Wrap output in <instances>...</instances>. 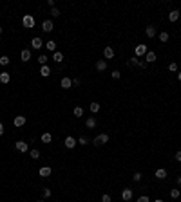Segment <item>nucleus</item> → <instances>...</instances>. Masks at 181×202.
I'll use <instances>...</instances> for the list:
<instances>
[{"label": "nucleus", "mask_w": 181, "mask_h": 202, "mask_svg": "<svg viewBox=\"0 0 181 202\" xmlns=\"http://www.w3.org/2000/svg\"><path fill=\"white\" fill-rule=\"evenodd\" d=\"M35 24H36V22H35L33 15H24V16H22V26H24L26 29H33Z\"/></svg>", "instance_id": "nucleus-1"}, {"label": "nucleus", "mask_w": 181, "mask_h": 202, "mask_svg": "<svg viewBox=\"0 0 181 202\" xmlns=\"http://www.w3.org/2000/svg\"><path fill=\"white\" fill-rule=\"evenodd\" d=\"M147 53H149V49H147L145 43H138V45L134 47V56H136V58H141V56H145Z\"/></svg>", "instance_id": "nucleus-2"}, {"label": "nucleus", "mask_w": 181, "mask_h": 202, "mask_svg": "<svg viewBox=\"0 0 181 202\" xmlns=\"http://www.w3.org/2000/svg\"><path fill=\"white\" fill-rule=\"evenodd\" d=\"M107 143H109V136H107V133H100V136H96L93 139L94 146H102V144H107Z\"/></svg>", "instance_id": "nucleus-3"}, {"label": "nucleus", "mask_w": 181, "mask_h": 202, "mask_svg": "<svg viewBox=\"0 0 181 202\" xmlns=\"http://www.w3.org/2000/svg\"><path fill=\"white\" fill-rule=\"evenodd\" d=\"M53 27H54V24H53L51 20H43V22H42V31H43V33H51Z\"/></svg>", "instance_id": "nucleus-4"}, {"label": "nucleus", "mask_w": 181, "mask_h": 202, "mask_svg": "<svg viewBox=\"0 0 181 202\" xmlns=\"http://www.w3.org/2000/svg\"><path fill=\"white\" fill-rule=\"evenodd\" d=\"M15 148H16L20 153H26V152H29V146H27V143H26V141H18V143L15 144Z\"/></svg>", "instance_id": "nucleus-5"}, {"label": "nucleus", "mask_w": 181, "mask_h": 202, "mask_svg": "<svg viewBox=\"0 0 181 202\" xmlns=\"http://www.w3.org/2000/svg\"><path fill=\"white\" fill-rule=\"evenodd\" d=\"M63 144H65V148H69V150H73V148H76V139H74L73 136H69V137H65Z\"/></svg>", "instance_id": "nucleus-6"}, {"label": "nucleus", "mask_w": 181, "mask_h": 202, "mask_svg": "<svg viewBox=\"0 0 181 202\" xmlns=\"http://www.w3.org/2000/svg\"><path fill=\"white\" fill-rule=\"evenodd\" d=\"M26 121H27L26 116H16V117L13 119V125H15L16 128H20V126H24V125H26Z\"/></svg>", "instance_id": "nucleus-7"}, {"label": "nucleus", "mask_w": 181, "mask_h": 202, "mask_svg": "<svg viewBox=\"0 0 181 202\" xmlns=\"http://www.w3.org/2000/svg\"><path fill=\"white\" fill-rule=\"evenodd\" d=\"M51 173H53V170H51L49 166H42V168L38 170V175H40V177H43V179H45V177H49Z\"/></svg>", "instance_id": "nucleus-8"}, {"label": "nucleus", "mask_w": 181, "mask_h": 202, "mask_svg": "<svg viewBox=\"0 0 181 202\" xmlns=\"http://www.w3.org/2000/svg\"><path fill=\"white\" fill-rule=\"evenodd\" d=\"M143 58H145V63H154V61L157 60V56H156V53H154V51H149Z\"/></svg>", "instance_id": "nucleus-9"}, {"label": "nucleus", "mask_w": 181, "mask_h": 202, "mask_svg": "<svg viewBox=\"0 0 181 202\" xmlns=\"http://www.w3.org/2000/svg\"><path fill=\"white\" fill-rule=\"evenodd\" d=\"M20 60L24 61V63H27V61L31 60V51H29V49H24V51L20 53Z\"/></svg>", "instance_id": "nucleus-10"}, {"label": "nucleus", "mask_w": 181, "mask_h": 202, "mask_svg": "<svg viewBox=\"0 0 181 202\" xmlns=\"http://www.w3.org/2000/svg\"><path fill=\"white\" fill-rule=\"evenodd\" d=\"M31 45H33V49H42V47H43V42H42V38L36 36V38L31 40Z\"/></svg>", "instance_id": "nucleus-11"}, {"label": "nucleus", "mask_w": 181, "mask_h": 202, "mask_svg": "<svg viewBox=\"0 0 181 202\" xmlns=\"http://www.w3.org/2000/svg\"><path fill=\"white\" fill-rule=\"evenodd\" d=\"M107 69V60L103 58V60H98L96 61V71H100V72H103Z\"/></svg>", "instance_id": "nucleus-12"}, {"label": "nucleus", "mask_w": 181, "mask_h": 202, "mask_svg": "<svg viewBox=\"0 0 181 202\" xmlns=\"http://www.w3.org/2000/svg\"><path fill=\"white\" fill-rule=\"evenodd\" d=\"M154 177H156V179H165V177H167V170H165V168H157V170L154 171Z\"/></svg>", "instance_id": "nucleus-13"}, {"label": "nucleus", "mask_w": 181, "mask_h": 202, "mask_svg": "<svg viewBox=\"0 0 181 202\" xmlns=\"http://www.w3.org/2000/svg\"><path fill=\"white\" fill-rule=\"evenodd\" d=\"M103 56H105V60L114 58V49H112V47H105L103 49Z\"/></svg>", "instance_id": "nucleus-14"}, {"label": "nucleus", "mask_w": 181, "mask_h": 202, "mask_svg": "<svg viewBox=\"0 0 181 202\" xmlns=\"http://www.w3.org/2000/svg\"><path fill=\"white\" fill-rule=\"evenodd\" d=\"M71 87H73V79L71 78H62V88L67 90V88H71Z\"/></svg>", "instance_id": "nucleus-15"}, {"label": "nucleus", "mask_w": 181, "mask_h": 202, "mask_svg": "<svg viewBox=\"0 0 181 202\" xmlns=\"http://www.w3.org/2000/svg\"><path fill=\"white\" fill-rule=\"evenodd\" d=\"M40 139H42V143H43V144H49V143L53 141V136H51L49 132H45V133H42V137H40Z\"/></svg>", "instance_id": "nucleus-16"}, {"label": "nucleus", "mask_w": 181, "mask_h": 202, "mask_svg": "<svg viewBox=\"0 0 181 202\" xmlns=\"http://www.w3.org/2000/svg\"><path fill=\"white\" fill-rule=\"evenodd\" d=\"M121 198H123V200H130V198H132V190H130V188H125V190L121 191Z\"/></svg>", "instance_id": "nucleus-17"}, {"label": "nucleus", "mask_w": 181, "mask_h": 202, "mask_svg": "<svg viewBox=\"0 0 181 202\" xmlns=\"http://www.w3.org/2000/svg\"><path fill=\"white\" fill-rule=\"evenodd\" d=\"M9 79H11L9 72H0V83H4V85H7V83H9Z\"/></svg>", "instance_id": "nucleus-18"}, {"label": "nucleus", "mask_w": 181, "mask_h": 202, "mask_svg": "<svg viewBox=\"0 0 181 202\" xmlns=\"http://www.w3.org/2000/svg\"><path fill=\"white\" fill-rule=\"evenodd\" d=\"M85 126H87V128H94V126H96V117H93V116H90V117H87V121H85Z\"/></svg>", "instance_id": "nucleus-19"}, {"label": "nucleus", "mask_w": 181, "mask_h": 202, "mask_svg": "<svg viewBox=\"0 0 181 202\" xmlns=\"http://www.w3.org/2000/svg\"><path fill=\"white\" fill-rule=\"evenodd\" d=\"M145 34H147L149 38H154V36H156V27H154V26H149V27L145 29Z\"/></svg>", "instance_id": "nucleus-20"}, {"label": "nucleus", "mask_w": 181, "mask_h": 202, "mask_svg": "<svg viewBox=\"0 0 181 202\" xmlns=\"http://www.w3.org/2000/svg\"><path fill=\"white\" fill-rule=\"evenodd\" d=\"M40 74H42L43 78H47V76L51 74V69H49V65H42V69H40Z\"/></svg>", "instance_id": "nucleus-21"}, {"label": "nucleus", "mask_w": 181, "mask_h": 202, "mask_svg": "<svg viewBox=\"0 0 181 202\" xmlns=\"http://www.w3.org/2000/svg\"><path fill=\"white\" fill-rule=\"evenodd\" d=\"M177 18H179V11L174 9V11L168 13V20H170V22H177Z\"/></svg>", "instance_id": "nucleus-22"}, {"label": "nucleus", "mask_w": 181, "mask_h": 202, "mask_svg": "<svg viewBox=\"0 0 181 202\" xmlns=\"http://www.w3.org/2000/svg\"><path fill=\"white\" fill-rule=\"evenodd\" d=\"M45 45H47V51H53V53H56V42H54V40H49L47 43H45Z\"/></svg>", "instance_id": "nucleus-23"}, {"label": "nucleus", "mask_w": 181, "mask_h": 202, "mask_svg": "<svg viewBox=\"0 0 181 202\" xmlns=\"http://www.w3.org/2000/svg\"><path fill=\"white\" fill-rule=\"evenodd\" d=\"M168 38H170V34H168L167 31H161V33H160V42H161V43L168 42Z\"/></svg>", "instance_id": "nucleus-24"}, {"label": "nucleus", "mask_w": 181, "mask_h": 202, "mask_svg": "<svg viewBox=\"0 0 181 202\" xmlns=\"http://www.w3.org/2000/svg\"><path fill=\"white\" fill-rule=\"evenodd\" d=\"M90 112H93V114L100 112V103H96V101H93V103H90Z\"/></svg>", "instance_id": "nucleus-25"}, {"label": "nucleus", "mask_w": 181, "mask_h": 202, "mask_svg": "<svg viewBox=\"0 0 181 202\" xmlns=\"http://www.w3.org/2000/svg\"><path fill=\"white\" fill-rule=\"evenodd\" d=\"M73 114H74L76 117H82V116H83V108H82V106H74V110H73Z\"/></svg>", "instance_id": "nucleus-26"}, {"label": "nucleus", "mask_w": 181, "mask_h": 202, "mask_svg": "<svg viewBox=\"0 0 181 202\" xmlns=\"http://www.w3.org/2000/svg\"><path fill=\"white\" fill-rule=\"evenodd\" d=\"M38 63L40 65H47V54H40L38 56Z\"/></svg>", "instance_id": "nucleus-27"}, {"label": "nucleus", "mask_w": 181, "mask_h": 202, "mask_svg": "<svg viewBox=\"0 0 181 202\" xmlns=\"http://www.w3.org/2000/svg\"><path fill=\"white\" fill-rule=\"evenodd\" d=\"M53 60H54V61H56V63H60V61H62V60H63V54H62V53H58V51H56V53H54V54H53Z\"/></svg>", "instance_id": "nucleus-28"}, {"label": "nucleus", "mask_w": 181, "mask_h": 202, "mask_svg": "<svg viewBox=\"0 0 181 202\" xmlns=\"http://www.w3.org/2000/svg\"><path fill=\"white\" fill-rule=\"evenodd\" d=\"M179 195H181L179 188H174V190H170V197H172V198H179Z\"/></svg>", "instance_id": "nucleus-29"}, {"label": "nucleus", "mask_w": 181, "mask_h": 202, "mask_svg": "<svg viewBox=\"0 0 181 202\" xmlns=\"http://www.w3.org/2000/svg\"><path fill=\"white\" fill-rule=\"evenodd\" d=\"M29 153H31V159H40V150H36V148H33V150H31Z\"/></svg>", "instance_id": "nucleus-30"}, {"label": "nucleus", "mask_w": 181, "mask_h": 202, "mask_svg": "<svg viewBox=\"0 0 181 202\" xmlns=\"http://www.w3.org/2000/svg\"><path fill=\"white\" fill-rule=\"evenodd\" d=\"M0 65H2V67L9 65V58H7V56H0Z\"/></svg>", "instance_id": "nucleus-31"}, {"label": "nucleus", "mask_w": 181, "mask_h": 202, "mask_svg": "<svg viewBox=\"0 0 181 202\" xmlns=\"http://www.w3.org/2000/svg\"><path fill=\"white\" fill-rule=\"evenodd\" d=\"M42 195H43V198H49V197H51V195H53V191H51V190H49V188H45V190H43V191H42Z\"/></svg>", "instance_id": "nucleus-32"}, {"label": "nucleus", "mask_w": 181, "mask_h": 202, "mask_svg": "<svg viewBox=\"0 0 181 202\" xmlns=\"http://www.w3.org/2000/svg\"><path fill=\"white\" fill-rule=\"evenodd\" d=\"M140 63H141V61H140V60H138V58H136V56H134V58H130V60H129V65H138V67H140Z\"/></svg>", "instance_id": "nucleus-33"}, {"label": "nucleus", "mask_w": 181, "mask_h": 202, "mask_svg": "<svg viewBox=\"0 0 181 202\" xmlns=\"http://www.w3.org/2000/svg\"><path fill=\"white\" fill-rule=\"evenodd\" d=\"M87 143H89V139H87L85 136H82V137L78 139V144H87Z\"/></svg>", "instance_id": "nucleus-34"}, {"label": "nucleus", "mask_w": 181, "mask_h": 202, "mask_svg": "<svg viewBox=\"0 0 181 202\" xmlns=\"http://www.w3.org/2000/svg\"><path fill=\"white\" fill-rule=\"evenodd\" d=\"M168 71H170V72H176V71H177V63H170V65H168Z\"/></svg>", "instance_id": "nucleus-35"}, {"label": "nucleus", "mask_w": 181, "mask_h": 202, "mask_svg": "<svg viewBox=\"0 0 181 202\" xmlns=\"http://www.w3.org/2000/svg\"><path fill=\"white\" fill-rule=\"evenodd\" d=\"M136 202H150V200H149V197H147V195H141V197H140L138 200H136Z\"/></svg>", "instance_id": "nucleus-36"}, {"label": "nucleus", "mask_w": 181, "mask_h": 202, "mask_svg": "<svg viewBox=\"0 0 181 202\" xmlns=\"http://www.w3.org/2000/svg\"><path fill=\"white\" fill-rule=\"evenodd\" d=\"M140 181H141V173L136 171V173H134V182H140Z\"/></svg>", "instance_id": "nucleus-37"}, {"label": "nucleus", "mask_w": 181, "mask_h": 202, "mask_svg": "<svg viewBox=\"0 0 181 202\" xmlns=\"http://www.w3.org/2000/svg\"><path fill=\"white\" fill-rule=\"evenodd\" d=\"M51 15H53V16H60V9L53 7V9H51Z\"/></svg>", "instance_id": "nucleus-38"}, {"label": "nucleus", "mask_w": 181, "mask_h": 202, "mask_svg": "<svg viewBox=\"0 0 181 202\" xmlns=\"http://www.w3.org/2000/svg\"><path fill=\"white\" fill-rule=\"evenodd\" d=\"M102 202H110V195H102Z\"/></svg>", "instance_id": "nucleus-39"}, {"label": "nucleus", "mask_w": 181, "mask_h": 202, "mask_svg": "<svg viewBox=\"0 0 181 202\" xmlns=\"http://www.w3.org/2000/svg\"><path fill=\"white\" fill-rule=\"evenodd\" d=\"M120 71H112V78H114V79H120Z\"/></svg>", "instance_id": "nucleus-40"}, {"label": "nucleus", "mask_w": 181, "mask_h": 202, "mask_svg": "<svg viewBox=\"0 0 181 202\" xmlns=\"http://www.w3.org/2000/svg\"><path fill=\"white\" fill-rule=\"evenodd\" d=\"M80 83H82V81H80V79H78V78H74V79H73V85H74V87H78V85H80Z\"/></svg>", "instance_id": "nucleus-41"}, {"label": "nucleus", "mask_w": 181, "mask_h": 202, "mask_svg": "<svg viewBox=\"0 0 181 202\" xmlns=\"http://www.w3.org/2000/svg\"><path fill=\"white\" fill-rule=\"evenodd\" d=\"M176 159H177V163H181V150L176 153Z\"/></svg>", "instance_id": "nucleus-42"}, {"label": "nucleus", "mask_w": 181, "mask_h": 202, "mask_svg": "<svg viewBox=\"0 0 181 202\" xmlns=\"http://www.w3.org/2000/svg\"><path fill=\"white\" fill-rule=\"evenodd\" d=\"M47 6H51V9L54 7V0H47Z\"/></svg>", "instance_id": "nucleus-43"}, {"label": "nucleus", "mask_w": 181, "mask_h": 202, "mask_svg": "<svg viewBox=\"0 0 181 202\" xmlns=\"http://www.w3.org/2000/svg\"><path fill=\"white\" fill-rule=\"evenodd\" d=\"M0 136H4V125L0 123Z\"/></svg>", "instance_id": "nucleus-44"}, {"label": "nucleus", "mask_w": 181, "mask_h": 202, "mask_svg": "<svg viewBox=\"0 0 181 202\" xmlns=\"http://www.w3.org/2000/svg\"><path fill=\"white\" fill-rule=\"evenodd\" d=\"M177 184H179V186H181V175H179V177H177Z\"/></svg>", "instance_id": "nucleus-45"}, {"label": "nucleus", "mask_w": 181, "mask_h": 202, "mask_svg": "<svg viewBox=\"0 0 181 202\" xmlns=\"http://www.w3.org/2000/svg\"><path fill=\"white\" fill-rule=\"evenodd\" d=\"M177 79H179V81H181V72H177Z\"/></svg>", "instance_id": "nucleus-46"}, {"label": "nucleus", "mask_w": 181, "mask_h": 202, "mask_svg": "<svg viewBox=\"0 0 181 202\" xmlns=\"http://www.w3.org/2000/svg\"><path fill=\"white\" fill-rule=\"evenodd\" d=\"M154 202H163V200H161V198H156V200H154Z\"/></svg>", "instance_id": "nucleus-47"}, {"label": "nucleus", "mask_w": 181, "mask_h": 202, "mask_svg": "<svg viewBox=\"0 0 181 202\" xmlns=\"http://www.w3.org/2000/svg\"><path fill=\"white\" fill-rule=\"evenodd\" d=\"M36 202H45V200H43V198H40V200H36Z\"/></svg>", "instance_id": "nucleus-48"}, {"label": "nucleus", "mask_w": 181, "mask_h": 202, "mask_svg": "<svg viewBox=\"0 0 181 202\" xmlns=\"http://www.w3.org/2000/svg\"><path fill=\"white\" fill-rule=\"evenodd\" d=\"M2 31H4V29H2V27H0V34H2Z\"/></svg>", "instance_id": "nucleus-49"}, {"label": "nucleus", "mask_w": 181, "mask_h": 202, "mask_svg": "<svg viewBox=\"0 0 181 202\" xmlns=\"http://www.w3.org/2000/svg\"><path fill=\"white\" fill-rule=\"evenodd\" d=\"M179 18H181V11H179Z\"/></svg>", "instance_id": "nucleus-50"}]
</instances>
